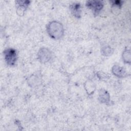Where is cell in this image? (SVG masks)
Returning a JSON list of instances; mask_svg holds the SVG:
<instances>
[{
	"instance_id": "6da1fadb",
	"label": "cell",
	"mask_w": 131,
	"mask_h": 131,
	"mask_svg": "<svg viewBox=\"0 0 131 131\" xmlns=\"http://www.w3.org/2000/svg\"><path fill=\"white\" fill-rule=\"evenodd\" d=\"M47 31L52 38L59 39L63 34L64 30L61 24L57 21H53L49 24L47 27Z\"/></svg>"
},
{
	"instance_id": "7a4b0ae2",
	"label": "cell",
	"mask_w": 131,
	"mask_h": 131,
	"mask_svg": "<svg viewBox=\"0 0 131 131\" xmlns=\"http://www.w3.org/2000/svg\"><path fill=\"white\" fill-rule=\"evenodd\" d=\"M4 55L5 61L8 65H14L17 59L16 52L14 49L12 48L6 49L4 51Z\"/></svg>"
},
{
	"instance_id": "3957f363",
	"label": "cell",
	"mask_w": 131,
	"mask_h": 131,
	"mask_svg": "<svg viewBox=\"0 0 131 131\" xmlns=\"http://www.w3.org/2000/svg\"><path fill=\"white\" fill-rule=\"evenodd\" d=\"M86 6L91 9L94 14L97 15L103 8V3L98 1H89L86 3Z\"/></svg>"
},
{
	"instance_id": "277c9868",
	"label": "cell",
	"mask_w": 131,
	"mask_h": 131,
	"mask_svg": "<svg viewBox=\"0 0 131 131\" xmlns=\"http://www.w3.org/2000/svg\"><path fill=\"white\" fill-rule=\"evenodd\" d=\"M37 55L40 62L45 63L50 60L52 57V53L49 49L42 48L39 51Z\"/></svg>"
},
{
	"instance_id": "5b68a950",
	"label": "cell",
	"mask_w": 131,
	"mask_h": 131,
	"mask_svg": "<svg viewBox=\"0 0 131 131\" xmlns=\"http://www.w3.org/2000/svg\"><path fill=\"white\" fill-rule=\"evenodd\" d=\"M30 2L28 1H18L16 2V12L20 16H23L27 8L29 5Z\"/></svg>"
},
{
	"instance_id": "8992f818",
	"label": "cell",
	"mask_w": 131,
	"mask_h": 131,
	"mask_svg": "<svg viewBox=\"0 0 131 131\" xmlns=\"http://www.w3.org/2000/svg\"><path fill=\"white\" fill-rule=\"evenodd\" d=\"M112 72L114 75L119 78L124 77L126 75L125 70L123 68L117 65H115L113 67Z\"/></svg>"
},
{
	"instance_id": "52a82bcc",
	"label": "cell",
	"mask_w": 131,
	"mask_h": 131,
	"mask_svg": "<svg viewBox=\"0 0 131 131\" xmlns=\"http://www.w3.org/2000/svg\"><path fill=\"white\" fill-rule=\"evenodd\" d=\"M70 8L72 12V13L75 17L79 18L80 17L81 9L80 5L79 3H74L70 5Z\"/></svg>"
},
{
	"instance_id": "ba28073f",
	"label": "cell",
	"mask_w": 131,
	"mask_h": 131,
	"mask_svg": "<svg viewBox=\"0 0 131 131\" xmlns=\"http://www.w3.org/2000/svg\"><path fill=\"white\" fill-rule=\"evenodd\" d=\"M98 99L102 103H107L110 100V95L105 90H101L99 92Z\"/></svg>"
},
{
	"instance_id": "9c48e42d",
	"label": "cell",
	"mask_w": 131,
	"mask_h": 131,
	"mask_svg": "<svg viewBox=\"0 0 131 131\" xmlns=\"http://www.w3.org/2000/svg\"><path fill=\"white\" fill-rule=\"evenodd\" d=\"M122 59L126 63L130 62V52L129 50H125L122 54Z\"/></svg>"
},
{
	"instance_id": "30bf717a",
	"label": "cell",
	"mask_w": 131,
	"mask_h": 131,
	"mask_svg": "<svg viewBox=\"0 0 131 131\" xmlns=\"http://www.w3.org/2000/svg\"><path fill=\"white\" fill-rule=\"evenodd\" d=\"M102 53H103V54L105 55V56L109 55H110L112 53V49L109 47H105L103 48V49H102Z\"/></svg>"
}]
</instances>
